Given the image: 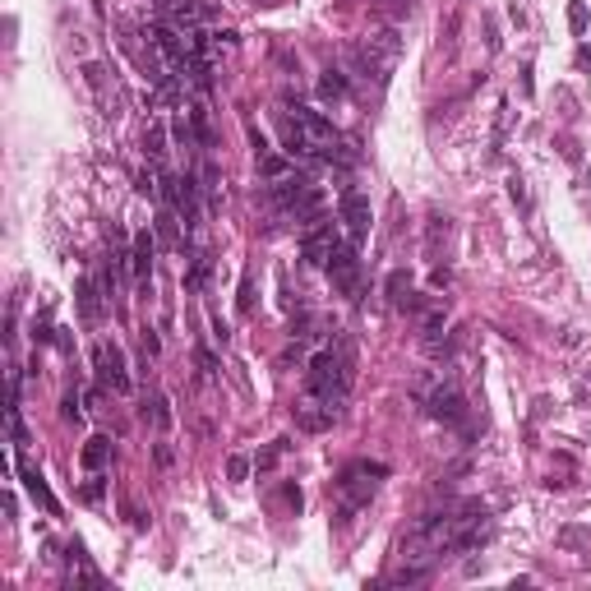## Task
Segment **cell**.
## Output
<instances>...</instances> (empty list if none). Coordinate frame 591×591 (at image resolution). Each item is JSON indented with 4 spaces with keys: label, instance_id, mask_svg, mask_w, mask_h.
<instances>
[{
    "label": "cell",
    "instance_id": "25",
    "mask_svg": "<svg viewBox=\"0 0 591 591\" xmlns=\"http://www.w3.org/2000/svg\"><path fill=\"white\" fill-rule=\"evenodd\" d=\"M203 282H208V259H194L185 273V291H203Z\"/></svg>",
    "mask_w": 591,
    "mask_h": 591
},
{
    "label": "cell",
    "instance_id": "30",
    "mask_svg": "<svg viewBox=\"0 0 591 591\" xmlns=\"http://www.w3.org/2000/svg\"><path fill=\"white\" fill-rule=\"evenodd\" d=\"M282 499H287V508H291V513H300V504H305L300 485H282Z\"/></svg>",
    "mask_w": 591,
    "mask_h": 591
},
{
    "label": "cell",
    "instance_id": "27",
    "mask_svg": "<svg viewBox=\"0 0 591 591\" xmlns=\"http://www.w3.org/2000/svg\"><path fill=\"white\" fill-rule=\"evenodd\" d=\"M241 314H254V273H241Z\"/></svg>",
    "mask_w": 591,
    "mask_h": 591
},
{
    "label": "cell",
    "instance_id": "8",
    "mask_svg": "<svg viewBox=\"0 0 591 591\" xmlns=\"http://www.w3.org/2000/svg\"><path fill=\"white\" fill-rule=\"evenodd\" d=\"M84 84L93 88V97L102 102V116H121V88H116V74L106 70L102 61H84Z\"/></svg>",
    "mask_w": 591,
    "mask_h": 591
},
{
    "label": "cell",
    "instance_id": "18",
    "mask_svg": "<svg viewBox=\"0 0 591 591\" xmlns=\"http://www.w3.org/2000/svg\"><path fill=\"white\" fill-rule=\"evenodd\" d=\"M143 153H148V162H162L166 157V125L162 121H153L143 130Z\"/></svg>",
    "mask_w": 591,
    "mask_h": 591
},
{
    "label": "cell",
    "instance_id": "35",
    "mask_svg": "<svg viewBox=\"0 0 591 591\" xmlns=\"http://www.w3.org/2000/svg\"><path fill=\"white\" fill-rule=\"evenodd\" d=\"M84 495L93 499V504H97V499H102V476H97V471H93V480H88V485H84Z\"/></svg>",
    "mask_w": 591,
    "mask_h": 591
},
{
    "label": "cell",
    "instance_id": "33",
    "mask_svg": "<svg viewBox=\"0 0 591 591\" xmlns=\"http://www.w3.org/2000/svg\"><path fill=\"white\" fill-rule=\"evenodd\" d=\"M139 342H143V356H157V351H162V342H157V333H153V328H143V338H139Z\"/></svg>",
    "mask_w": 591,
    "mask_h": 591
},
{
    "label": "cell",
    "instance_id": "24",
    "mask_svg": "<svg viewBox=\"0 0 591 591\" xmlns=\"http://www.w3.org/2000/svg\"><path fill=\"white\" fill-rule=\"evenodd\" d=\"M250 467H254V458H245V453H231V458H226V480H236V485H241V480L250 476Z\"/></svg>",
    "mask_w": 591,
    "mask_h": 591
},
{
    "label": "cell",
    "instance_id": "5",
    "mask_svg": "<svg viewBox=\"0 0 591 591\" xmlns=\"http://www.w3.org/2000/svg\"><path fill=\"white\" fill-rule=\"evenodd\" d=\"M333 250H338V226H333L328 218L300 231V259L310 263V268H328Z\"/></svg>",
    "mask_w": 591,
    "mask_h": 591
},
{
    "label": "cell",
    "instance_id": "23",
    "mask_svg": "<svg viewBox=\"0 0 591 591\" xmlns=\"http://www.w3.org/2000/svg\"><path fill=\"white\" fill-rule=\"evenodd\" d=\"M171 134H176V139H181L185 148H194V143H199V130H194V121H185L181 111L171 116Z\"/></svg>",
    "mask_w": 591,
    "mask_h": 591
},
{
    "label": "cell",
    "instance_id": "11",
    "mask_svg": "<svg viewBox=\"0 0 591 591\" xmlns=\"http://www.w3.org/2000/svg\"><path fill=\"white\" fill-rule=\"evenodd\" d=\"M425 411L435 420H443V425H458V420L467 416V398H462L458 383H439V388L425 398Z\"/></svg>",
    "mask_w": 591,
    "mask_h": 591
},
{
    "label": "cell",
    "instance_id": "15",
    "mask_svg": "<svg viewBox=\"0 0 591 591\" xmlns=\"http://www.w3.org/2000/svg\"><path fill=\"white\" fill-rule=\"evenodd\" d=\"M347 93H351V74H347V70H333V65H328V70L319 74V102H342Z\"/></svg>",
    "mask_w": 591,
    "mask_h": 591
},
{
    "label": "cell",
    "instance_id": "28",
    "mask_svg": "<svg viewBox=\"0 0 591 591\" xmlns=\"http://www.w3.org/2000/svg\"><path fill=\"white\" fill-rule=\"evenodd\" d=\"M508 199H513L517 203V208H527V181H522V176H508Z\"/></svg>",
    "mask_w": 591,
    "mask_h": 591
},
{
    "label": "cell",
    "instance_id": "38",
    "mask_svg": "<svg viewBox=\"0 0 591 591\" xmlns=\"http://www.w3.org/2000/svg\"><path fill=\"white\" fill-rule=\"evenodd\" d=\"M171 462H176V453L166 443H157V467H171Z\"/></svg>",
    "mask_w": 591,
    "mask_h": 591
},
{
    "label": "cell",
    "instance_id": "17",
    "mask_svg": "<svg viewBox=\"0 0 591 591\" xmlns=\"http://www.w3.org/2000/svg\"><path fill=\"white\" fill-rule=\"evenodd\" d=\"M143 420L157 430V435H166V430H171V402H166L162 393H153V398H148V407H143Z\"/></svg>",
    "mask_w": 591,
    "mask_h": 591
},
{
    "label": "cell",
    "instance_id": "6",
    "mask_svg": "<svg viewBox=\"0 0 591 591\" xmlns=\"http://www.w3.org/2000/svg\"><path fill=\"white\" fill-rule=\"evenodd\" d=\"M338 218L342 226H347V241L351 245H360L370 236V222H374V213H370V199L360 190H342V199H338Z\"/></svg>",
    "mask_w": 591,
    "mask_h": 591
},
{
    "label": "cell",
    "instance_id": "2",
    "mask_svg": "<svg viewBox=\"0 0 591 591\" xmlns=\"http://www.w3.org/2000/svg\"><path fill=\"white\" fill-rule=\"evenodd\" d=\"M398 56H402V37H398V28H383V33L365 37V42L347 46V65H351V74H365V79H374L379 88L388 84V74H393V65H398Z\"/></svg>",
    "mask_w": 591,
    "mask_h": 591
},
{
    "label": "cell",
    "instance_id": "39",
    "mask_svg": "<svg viewBox=\"0 0 591 591\" xmlns=\"http://www.w3.org/2000/svg\"><path fill=\"white\" fill-rule=\"evenodd\" d=\"M550 411V398H536V407H531V420H540Z\"/></svg>",
    "mask_w": 591,
    "mask_h": 591
},
{
    "label": "cell",
    "instance_id": "22",
    "mask_svg": "<svg viewBox=\"0 0 591 591\" xmlns=\"http://www.w3.org/2000/svg\"><path fill=\"white\" fill-rule=\"evenodd\" d=\"M287 448H291V443H287V439H278V443H273V448L254 453V471H273V467H278V458H282V453H287Z\"/></svg>",
    "mask_w": 591,
    "mask_h": 591
},
{
    "label": "cell",
    "instance_id": "20",
    "mask_svg": "<svg viewBox=\"0 0 591 591\" xmlns=\"http://www.w3.org/2000/svg\"><path fill=\"white\" fill-rule=\"evenodd\" d=\"M448 218H443V213H430V231H425V254H439V245L448 241Z\"/></svg>",
    "mask_w": 591,
    "mask_h": 591
},
{
    "label": "cell",
    "instance_id": "29",
    "mask_svg": "<svg viewBox=\"0 0 591 591\" xmlns=\"http://www.w3.org/2000/svg\"><path fill=\"white\" fill-rule=\"evenodd\" d=\"M194 360H199V370H203V379H218V356H213V351H208V347H199V356H194Z\"/></svg>",
    "mask_w": 591,
    "mask_h": 591
},
{
    "label": "cell",
    "instance_id": "10",
    "mask_svg": "<svg viewBox=\"0 0 591 591\" xmlns=\"http://www.w3.org/2000/svg\"><path fill=\"white\" fill-rule=\"evenodd\" d=\"M153 259H157V231H134L130 241V268L139 278V291H153Z\"/></svg>",
    "mask_w": 591,
    "mask_h": 591
},
{
    "label": "cell",
    "instance_id": "12",
    "mask_svg": "<svg viewBox=\"0 0 591 591\" xmlns=\"http://www.w3.org/2000/svg\"><path fill=\"white\" fill-rule=\"evenodd\" d=\"M19 480H24V490H28V495H33L42 508H46V513H51V517H61V504H56V495L46 490L42 471H37V467H28V462H19Z\"/></svg>",
    "mask_w": 591,
    "mask_h": 591
},
{
    "label": "cell",
    "instance_id": "36",
    "mask_svg": "<svg viewBox=\"0 0 591 591\" xmlns=\"http://www.w3.org/2000/svg\"><path fill=\"white\" fill-rule=\"evenodd\" d=\"M33 338H37V342H51V338H56L51 323H46V319H42V323H33Z\"/></svg>",
    "mask_w": 591,
    "mask_h": 591
},
{
    "label": "cell",
    "instance_id": "34",
    "mask_svg": "<svg viewBox=\"0 0 591 591\" xmlns=\"http://www.w3.org/2000/svg\"><path fill=\"white\" fill-rule=\"evenodd\" d=\"M61 416H65V420H79V398H74V393H65V402H61Z\"/></svg>",
    "mask_w": 591,
    "mask_h": 591
},
{
    "label": "cell",
    "instance_id": "26",
    "mask_svg": "<svg viewBox=\"0 0 591 591\" xmlns=\"http://www.w3.org/2000/svg\"><path fill=\"white\" fill-rule=\"evenodd\" d=\"M568 28H573V37L587 33V0H568Z\"/></svg>",
    "mask_w": 591,
    "mask_h": 591
},
{
    "label": "cell",
    "instance_id": "14",
    "mask_svg": "<svg viewBox=\"0 0 591 591\" xmlns=\"http://www.w3.org/2000/svg\"><path fill=\"white\" fill-rule=\"evenodd\" d=\"M74 296H79V314H84V323H97V319H102V300H106V296H97V282L93 278H79Z\"/></svg>",
    "mask_w": 591,
    "mask_h": 591
},
{
    "label": "cell",
    "instance_id": "4",
    "mask_svg": "<svg viewBox=\"0 0 591 591\" xmlns=\"http://www.w3.org/2000/svg\"><path fill=\"white\" fill-rule=\"evenodd\" d=\"M328 278L342 296H351V300L360 296V254H356L351 241H338V250H333V259H328Z\"/></svg>",
    "mask_w": 591,
    "mask_h": 591
},
{
    "label": "cell",
    "instance_id": "13",
    "mask_svg": "<svg viewBox=\"0 0 591 591\" xmlns=\"http://www.w3.org/2000/svg\"><path fill=\"white\" fill-rule=\"evenodd\" d=\"M153 231H157V241H162V245H171V250H185V236H181V213H176L171 203H166V208H157Z\"/></svg>",
    "mask_w": 591,
    "mask_h": 591
},
{
    "label": "cell",
    "instance_id": "19",
    "mask_svg": "<svg viewBox=\"0 0 591 591\" xmlns=\"http://www.w3.org/2000/svg\"><path fill=\"white\" fill-rule=\"evenodd\" d=\"M162 176H166V171H157V162H153V166H143L139 181H134V190H139L143 199H162Z\"/></svg>",
    "mask_w": 591,
    "mask_h": 591
},
{
    "label": "cell",
    "instance_id": "40",
    "mask_svg": "<svg viewBox=\"0 0 591 591\" xmlns=\"http://www.w3.org/2000/svg\"><path fill=\"white\" fill-rule=\"evenodd\" d=\"M577 65H582V70H591V46H577Z\"/></svg>",
    "mask_w": 591,
    "mask_h": 591
},
{
    "label": "cell",
    "instance_id": "16",
    "mask_svg": "<svg viewBox=\"0 0 591 591\" xmlns=\"http://www.w3.org/2000/svg\"><path fill=\"white\" fill-rule=\"evenodd\" d=\"M79 462H84L88 471H102L106 462H111V439H106V435H93V439L84 443V453H79Z\"/></svg>",
    "mask_w": 591,
    "mask_h": 591
},
{
    "label": "cell",
    "instance_id": "1",
    "mask_svg": "<svg viewBox=\"0 0 591 591\" xmlns=\"http://www.w3.org/2000/svg\"><path fill=\"white\" fill-rule=\"evenodd\" d=\"M351 388V347H323L319 356H310L305 365V393H319V398L338 402Z\"/></svg>",
    "mask_w": 591,
    "mask_h": 591
},
{
    "label": "cell",
    "instance_id": "7",
    "mask_svg": "<svg viewBox=\"0 0 591 591\" xmlns=\"http://www.w3.org/2000/svg\"><path fill=\"white\" fill-rule=\"evenodd\" d=\"M333 420H338V402L319 398V393H305V398L296 402V425H300L305 435H323V430H333Z\"/></svg>",
    "mask_w": 591,
    "mask_h": 591
},
{
    "label": "cell",
    "instance_id": "21",
    "mask_svg": "<svg viewBox=\"0 0 591 591\" xmlns=\"http://www.w3.org/2000/svg\"><path fill=\"white\" fill-rule=\"evenodd\" d=\"M448 328V310H443V305H430L425 314H420V338H425V333H443Z\"/></svg>",
    "mask_w": 591,
    "mask_h": 591
},
{
    "label": "cell",
    "instance_id": "3",
    "mask_svg": "<svg viewBox=\"0 0 591 591\" xmlns=\"http://www.w3.org/2000/svg\"><path fill=\"white\" fill-rule=\"evenodd\" d=\"M379 476H388V467H383V462H351V467L342 471V476H338V490H342V499H347L342 517H351L360 504H370L374 490H379Z\"/></svg>",
    "mask_w": 591,
    "mask_h": 591
},
{
    "label": "cell",
    "instance_id": "9",
    "mask_svg": "<svg viewBox=\"0 0 591 591\" xmlns=\"http://www.w3.org/2000/svg\"><path fill=\"white\" fill-rule=\"evenodd\" d=\"M97 379H102V388H111V393H130L125 351L116 347V342H102V347H97Z\"/></svg>",
    "mask_w": 591,
    "mask_h": 591
},
{
    "label": "cell",
    "instance_id": "37",
    "mask_svg": "<svg viewBox=\"0 0 591 591\" xmlns=\"http://www.w3.org/2000/svg\"><path fill=\"white\" fill-rule=\"evenodd\" d=\"M430 282H435V287L443 291V287H448V282H453V273H448V268H435V273H430Z\"/></svg>",
    "mask_w": 591,
    "mask_h": 591
},
{
    "label": "cell",
    "instance_id": "32",
    "mask_svg": "<svg viewBox=\"0 0 591 591\" xmlns=\"http://www.w3.org/2000/svg\"><path fill=\"white\" fill-rule=\"evenodd\" d=\"M226 338H231V328L222 323V314H213V342H218V347H226Z\"/></svg>",
    "mask_w": 591,
    "mask_h": 591
},
{
    "label": "cell",
    "instance_id": "31",
    "mask_svg": "<svg viewBox=\"0 0 591 591\" xmlns=\"http://www.w3.org/2000/svg\"><path fill=\"white\" fill-rule=\"evenodd\" d=\"M582 540H591V536H587V531H577V527L559 531V545H582Z\"/></svg>",
    "mask_w": 591,
    "mask_h": 591
}]
</instances>
